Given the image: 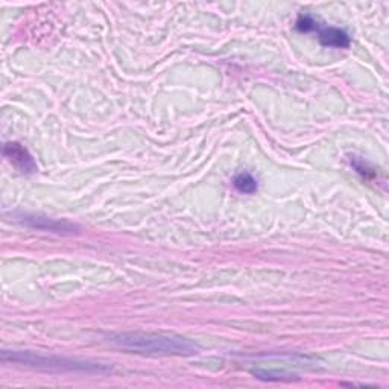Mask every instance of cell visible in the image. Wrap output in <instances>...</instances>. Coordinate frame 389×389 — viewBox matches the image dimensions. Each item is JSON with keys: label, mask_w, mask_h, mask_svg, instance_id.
<instances>
[{"label": "cell", "mask_w": 389, "mask_h": 389, "mask_svg": "<svg viewBox=\"0 0 389 389\" xmlns=\"http://www.w3.org/2000/svg\"><path fill=\"white\" fill-rule=\"evenodd\" d=\"M111 342L122 350L152 354V356H192L198 347L183 336L157 333H117L111 336Z\"/></svg>", "instance_id": "6da1fadb"}, {"label": "cell", "mask_w": 389, "mask_h": 389, "mask_svg": "<svg viewBox=\"0 0 389 389\" xmlns=\"http://www.w3.org/2000/svg\"><path fill=\"white\" fill-rule=\"evenodd\" d=\"M3 362H13L26 365V367L51 370V371H81V372H102L107 371L108 367L101 363L76 361L69 358H60V356H47L31 351H3Z\"/></svg>", "instance_id": "7a4b0ae2"}, {"label": "cell", "mask_w": 389, "mask_h": 389, "mask_svg": "<svg viewBox=\"0 0 389 389\" xmlns=\"http://www.w3.org/2000/svg\"><path fill=\"white\" fill-rule=\"evenodd\" d=\"M15 221L29 226V229L55 233V234H75L79 231V226L69 221H58V219L46 217L42 215H31V213H15Z\"/></svg>", "instance_id": "3957f363"}, {"label": "cell", "mask_w": 389, "mask_h": 389, "mask_svg": "<svg viewBox=\"0 0 389 389\" xmlns=\"http://www.w3.org/2000/svg\"><path fill=\"white\" fill-rule=\"evenodd\" d=\"M3 156L10 163L17 167L22 174L32 175L38 170L34 157L31 152L17 142H8L3 144Z\"/></svg>", "instance_id": "277c9868"}, {"label": "cell", "mask_w": 389, "mask_h": 389, "mask_svg": "<svg viewBox=\"0 0 389 389\" xmlns=\"http://www.w3.org/2000/svg\"><path fill=\"white\" fill-rule=\"evenodd\" d=\"M316 32H318L320 43L326 47L347 49L351 44V38L344 29H339L335 26H327V28L318 26L316 28Z\"/></svg>", "instance_id": "5b68a950"}, {"label": "cell", "mask_w": 389, "mask_h": 389, "mask_svg": "<svg viewBox=\"0 0 389 389\" xmlns=\"http://www.w3.org/2000/svg\"><path fill=\"white\" fill-rule=\"evenodd\" d=\"M253 376L260 379V380H266V382H283V380H292L294 374H289V372H283V371H277V370H265V368H256L251 371Z\"/></svg>", "instance_id": "8992f818"}, {"label": "cell", "mask_w": 389, "mask_h": 389, "mask_svg": "<svg viewBox=\"0 0 389 389\" xmlns=\"http://www.w3.org/2000/svg\"><path fill=\"white\" fill-rule=\"evenodd\" d=\"M233 184H234V188H236L240 193L249 194V193H254L257 190V180L248 172H242V174L234 176Z\"/></svg>", "instance_id": "52a82bcc"}, {"label": "cell", "mask_w": 389, "mask_h": 389, "mask_svg": "<svg viewBox=\"0 0 389 389\" xmlns=\"http://www.w3.org/2000/svg\"><path fill=\"white\" fill-rule=\"evenodd\" d=\"M351 165L353 167L356 169V172L361 174L362 176L365 178H372V176H376V170L372 169L367 161H365L363 158H359V157H353L351 158Z\"/></svg>", "instance_id": "ba28073f"}, {"label": "cell", "mask_w": 389, "mask_h": 389, "mask_svg": "<svg viewBox=\"0 0 389 389\" xmlns=\"http://www.w3.org/2000/svg\"><path fill=\"white\" fill-rule=\"evenodd\" d=\"M318 26H320L318 22H316L313 17H311V15H299L295 23V28L299 32H312L316 31Z\"/></svg>", "instance_id": "9c48e42d"}]
</instances>
